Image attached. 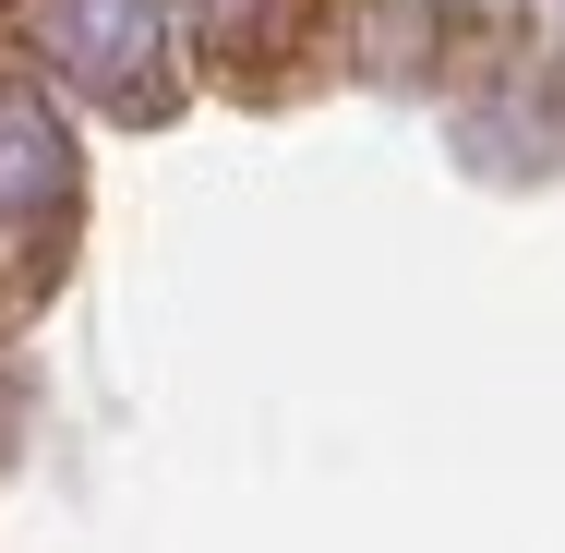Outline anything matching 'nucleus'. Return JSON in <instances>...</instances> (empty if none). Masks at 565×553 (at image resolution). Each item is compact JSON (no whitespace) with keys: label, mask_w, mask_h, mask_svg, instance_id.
Segmentation results:
<instances>
[{"label":"nucleus","mask_w":565,"mask_h":553,"mask_svg":"<svg viewBox=\"0 0 565 553\" xmlns=\"http://www.w3.org/2000/svg\"><path fill=\"white\" fill-rule=\"evenodd\" d=\"M12 36L49 85H73L85 109H120V120H157L193 61L181 0H12Z\"/></svg>","instance_id":"nucleus-1"},{"label":"nucleus","mask_w":565,"mask_h":553,"mask_svg":"<svg viewBox=\"0 0 565 553\" xmlns=\"http://www.w3.org/2000/svg\"><path fill=\"white\" fill-rule=\"evenodd\" d=\"M73 228H85V169H73V132L61 109L0 73V313H36L73 265Z\"/></svg>","instance_id":"nucleus-2"},{"label":"nucleus","mask_w":565,"mask_h":553,"mask_svg":"<svg viewBox=\"0 0 565 553\" xmlns=\"http://www.w3.org/2000/svg\"><path fill=\"white\" fill-rule=\"evenodd\" d=\"M193 12V61L228 73V85H277L289 61H313L326 12L338 0H181Z\"/></svg>","instance_id":"nucleus-3"}]
</instances>
